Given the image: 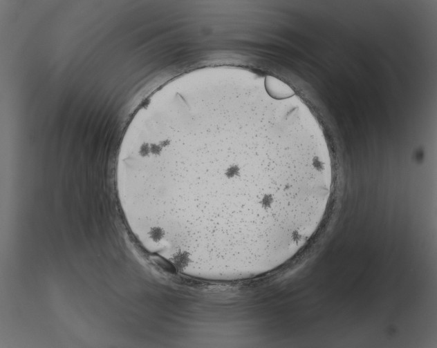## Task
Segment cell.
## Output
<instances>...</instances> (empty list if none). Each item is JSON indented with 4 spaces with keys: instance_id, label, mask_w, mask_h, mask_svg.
Masks as SVG:
<instances>
[{
    "instance_id": "cell-1",
    "label": "cell",
    "mask_w": 437,
    "mask_h": 348,
    "mask_svg": "<svg viewBox=\"0 0 437 348\" xmlns=\"http://www.w3.org/2000/svg\"><path fill=\"white\" fill-rule=\"evenodd\" d=\"M116 186L145 244L174 267L227 277L268 269L317 229L328 153L280 101L240 87L177 97L132 134Z\"/></svg>"
}]
</instances>
